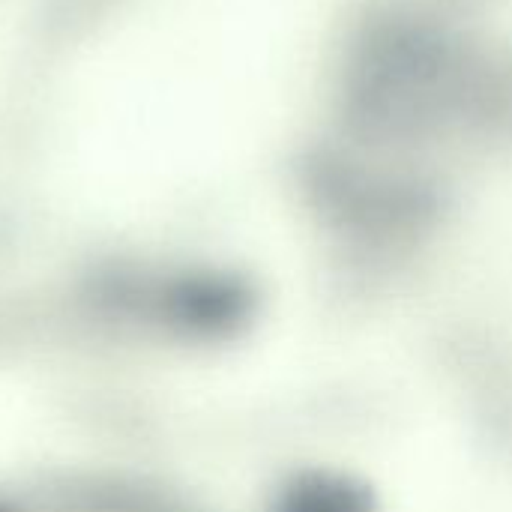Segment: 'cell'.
I'll return each mask as SVG.
<instances>
[{
	"mask_svg": "<svg viewBox=\"0 0 512 512\" xmlns=\"http://www.w3.org/2000/svg\"><path fill=\"white\" fill-rule=\"evenodd\" d=\"M486 96L480 66L450 33L414 18H387L351 51L342 111L363 138L417 141L477 114Z\"/></svg>",
	"mask_w": 512,
	"mask_h": 512,
	"instance_id": "cell-1",
	"label": "cell"
},
{
	"mask_svg": "<svg viewBox=\"0 0 512 512\" xmlns=\"http://www.w3.org/2000/svg\"><path fill=\"white\" fill-rule=\"evenodd\" d=\"M270 512H378L375 492L339 468H306L282 483Z\"/></svg>",
	"mask_w": 512,
	"mask_h": 512,
	"instance_id": "cell-2",
	"label": "cell"
}]
</instances>
